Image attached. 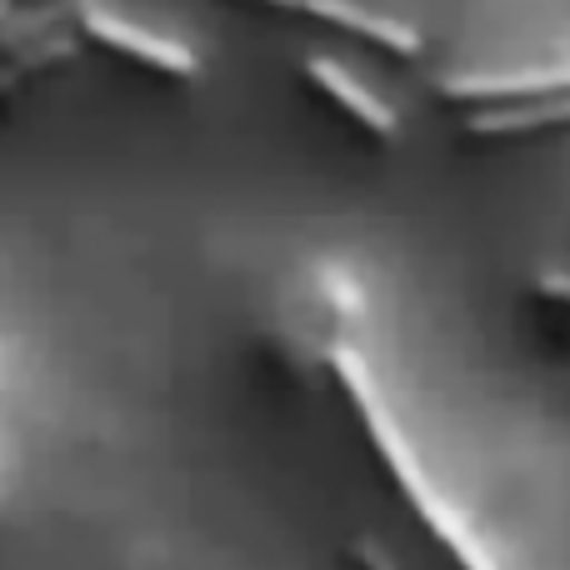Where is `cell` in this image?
<instances>
[{"instance_id": "8992f818", "label": "cell", "mask_w": 570, "mask_h": 570, "mask_svg": "<svg viewBox=\"0 0 570 570\" xmlns=\"http://www.w3.org/2000/svg\"><path fill=\"white\" fill-rule=\"evenodd\" d=\"M261 345H266L271 361H276L295 385H321L331 335L315 331L311 315H281V321H271L266 331H261Z\"/></svg>"}, {"instance_id": "30bf717a", "label": "cell", "mask_w": 570, "mask_h": 570, "mask_svg": "<svg viewBox=\"0 0 570 570\" xmlns=\"http://www.w3.org/2000/svg\"><path fill=\"white\" fill-rule=\"evenodd\" d=\"M345 561H351V570H395V561L385 556V546L371 541V535H355V541L345 546Z\"/></svg>"}, {"instance_id": "6da1fadb", "label": "cell", "mask_w": 570, "mask_h": 570, "mask_svg": "<svg viewBox=\"0 0 570 570\" xmlns=\"http://www.w3.org/2000/svg\"><path fill=\"white\" fill-rule=\"evenodd\" d=\"M325 371H331L335 385L345 391V401H351V411H355V421H361L371 451L381 455V465L391 471L395 491H401L405 505L421 515V525L435 535V546H441V551L455 561V570H501V566H495V556L481 546V535H475L471 525L451 511V501H445V495L431 485L421 455L411 451L405 431L395 425V415L385 411L381 391H375V381H371V365L361 361V351H355L351 341H331V351H325Z\"/></svg>"}, {"instance_id": "9c48e42d", "label": "cell", "mask_w": 570, "mask_h": 570, "mask_svg": "<svg viewBox=\"0 0 570 570\" xmlns=\"http://www.w3.org/2000/svg\"><path fill=\"white\" fill-rule=\"evenodd\" d=\"M76 56H80V40L70 36V30H56V36H40V40H26V46L0 50V106L16 100L36 76H46V70H56V66H70Z\"/></svg>"}, {"instance_id": "3957f363", "label": "cell", "mask_w": 570, "mask_h": 570, "mask_svg": "<svg viewBox=\"0 0 570 570\" xmlns=\"http://www.w3.org/2000/svg\"><path fill=\"white\" fill-rule=\"evenodd\" d=\"M570 70L566 66H535V70H465V76H441L435 96L455 100L465 110L481 106H511V100H566Z\"/></svg>"}, {"instance_id": "ba28073f", "label": "cell", "mask_w": 570, "mask_h": 570, "mask_svg": "<svg viewBox=\"0 0 570 570\" xmlns=\"http://www.w3.org/2000/svg\"><path fill=\"white\" fill-rule=\"evenodd\" d=\"M305 311H311L315 331H325L331 341H345V331H351L365 311V295L341 266H325L305 281Z\"/></svg>"}, {"instance_id": "7a4b0ae2", "label": "cell", "mask_w": 570, "mask_h": 570, "mask_svg": "<svg viewBox=\"0 0 570 570\" xmlns=\"http://www.w3.org/2000/svg\"><path fill=\"white\" fill-rule=\"evenodd\" d=\"M70 36L90 40V46L116 50V56L136 60V66L156 70V76H166V80H196L200 76V56L190 46H180V40H170V36H156V30H146V26H130V20L110 16L100 0H86V6H80Z\"/></svg>"}, {"instance_id": "7c38bea8", "label": "cell", "mask_w": 570, "mask_h": 570, "mask_svg": "<svg viewBox=\"0 0 570 570\" xmlns=\"http://www.w3.org/2000/svg\"><path fill=\"white\" fill-rule=\"evenodd\" d=\"M261 6H276V10H291V0H261Z\"/></svg>"}, {"instance_id": "277c9868", "label": "cell", "mask_w": 570, "mask_h": 570, "mask_svg": "<svg viewBox=\"0 0 570 570\" xmlns=\"http://www.w3.org/2000/svg\"><path fill=\"white\" fill-rule=\"evenodd\" d=\"M295 16H311L321 20V26L331 30H345V36L365 40V46L385 50V56L395 60H415L421 56V30L411 26V20H395V16H381V10L361 6V0H291Z\"/></svg>"}, {"instance_id": "52a82bcc", "label": "cell", "mask_w": 570, "mask_h": 570, "mask_svg": "<svg viewBox=\"0 0 570 570\" xmlns=\"http://www.w3.org/2000/svg\"><path fill=\"white\" fill-rule=\"evenodd\" d=\"M570 116L566 100H511V106H481L461 116V136L471 140H505V136H531V130H551Z\"/></svg>"}, {"instance_id": "4fadbf2b", "label": "cell", "mask_w": 570, "mask_h": 570, "mask_svg": "<svg viewBox=\"0 0 570 570\" xmlns=\"http://www.w3.org/2000/svg\"><path fill=\"white\" fill-rule=\"evenodd\" d=\"M6 16H10V0H0V26H6Z\"/></svg>"}, {"instance_id": "8fae6325", "label": "cell", "mask_w": 570, "mask_h": 570, "mask_svg": "<svg viewBox=\"0 0 570 570\" xmlns=\"http://www.w3.org/2000/svg\"><path fill=\"white\" fill-rule=\"evenodd\" d=\"M531 295H541L551 311H566V295H570L566 271H546V276H535V281H531Z\"/></svg>"}, {"instance_id": "5b68a950", "label": "cell", "mask_w": 570, "mask_h": 570, "mask_svg": "<svg viewBox=\"0 0 570 570\" xmlns=\"http://www.w3.org/2000/svg\"><path fill=\"white\" fill-rule=\"evenodd\" d=\"M305 80H311V86L321 90V96L331 100L335 110H345V116H351L361 130H371V140H395V136H401V120H395V110L385 106V100L375 96L371 86H361V80H355L351 70L341 66V60L305 56Z\"/></svg>"}]
</instances>
